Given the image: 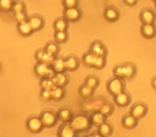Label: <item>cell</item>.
<instances>
[{
    "mask_svg": "<svg viewBox=\"0 0 156 137\" xmlns=\"http://www.w3.org/2000/svg\"><path fill=\"white\" fill-rule=\"evenodd\" d=\"M69 124L76 133L86 132L91 126L90 118L88 116L83 115V114H80V115H77L75 117H73L71 119V121L69 122Z\"/></svg>",
    "mask_w": 156,
    "mask_h": 137,
    "instance_id": "6da1fadb",
    "label": "cell"
},
{
    "mask_svg": "<svg viewBox=\"0 0 156 137\" xmlns=\"http://www.w3.org/2000/svg\"><path fill=\"white\" fill-rule=\"evenodd\" d=\"M34 73L41 78H43V77L51 78L55 75V71L50 67V65L44 62H37V64L34 65Z\"/></svg>",
    "mask_w": 156,
    "mask_h": 137,
    "instance_id": "7a4b0ae2",
    "label": "cell"
},
{
    "mask_svg": "<svg viewBox=\"0 0 156 137\" xmlns=\"http://www.w3.org/2000/svg\"><path fill=\"white\" fill-rule=\"evenodd\" d=\"M123 89H124L123 81L118 78V77L111 78L108 81V84H107V90H108V92L111 96H115V94L120 93V92L123 91Z\"/></svg>",
    "mask_w": 156,
    "mask_h": 137,
    "instance_id": "3957f363",
    "label": "cell"
},
{
    "mask_svg": "<svg viewBox=\"0 0 156 137\" xmlns=\"http://www.w3.org/2000/svg\"><path fill=\"white\" fill-rule=\"evenodd\" d=\"M63 18L69 23H76L81 18V11L79 8H72V9L63 10Z\"/></svg>",
    "mask_w": 156,
    "mask_h": 137,
    "instance_id": "277c9868",
    "label": "cell"
},
{
    "mask_svg": "<svg viewBox=\"0 0 156 137\" xmlns=\"http://www.w3.org/2000/svg\"><path fill=\"white\" fill-rule=\"evenodd\" d=\"M40 119H41L42 123H43V126H45V128H51V126H54L57 123L58 118H57V115L55 113H52L50 110H45L41 114Z\"/></svg>",
    "mask_w": 156,
    "mask_h": 137,
    "instance_id": "5b68a950",
    "label": "cell"
},
{
    "mask_svg": "<svg viewBox=\"0 0 156 137\" xmlns=\"http://www.w3.org/2000/svg\"><path fill=\"white\" fill-rule=\"evenodd\" d=\"M43 123H42L40 117H31L27 120V128L31 133H39L43 128Z\"/></svg>",
    "mask_w": 156,
    "mask_h": 137,
    "instance_id": "8992f818",
    "label": "cell"
},
{
    "mask_svg": "<svg viewBox=\"0 0 156 137\" xmlns=\"http://www.w3.org/2000/svg\"><path fill=\"white\" fill-rule=\"evenodd\" d=\"M139 20L142 24H154L156 20V15L152 10L143 9L139 14Z\"/></svg>",
    "mask_w": 156,
    "mask_h": 137,
    "instance_id": "52a82bcc",
    "label": "cell"
},
{
    "mask_svg": "<svg viewBox=\"0 0 156 137\" xmlns=\"http://www.w3.org/2000/svg\"><path fill=\"white\" fill-rule=\"evenodd\" d=\"M79 59L76 56H69L64 59V67L65 71H69V72H74L79 67Z\"/></svg>",
    "mask_w": 156,
    "mask_h": 137,
    "instance_id": "ba28073f",
    "label": "cell"
},
{
    "mask_svg": "<svg viewBox=\"0 0 156 137\" xmlns=\"http://www.w3.org/2000/svg\"><path fill=\"white\" fill-rule=\"evenodd\" d=\"M140 32L145 39H153L156 35V27L154 26V24H142Z\"/></svg>",
    "mask_w": 156,
    "mask_h": 137,
    "instance_id": "9c48e42d",
    "label": "cell"
},
{
    "mask_svg": "<svg viewBox=\"0 0 156 137\" xmlns=\"http://www.w3.org/2000/svg\"><path fill=\"white\" fill-rule=\"evenodd\" d=\"M90 52H93L96 56L101 57H106L107 56V49L102 42L100 41H94L93 43L90 45Z\"/></svg>",
    "mask_w": 156,
    "mask_h": 137,
    "instance_id": "30bf717a",
    "label": "cell"
},
{
    "mask_svg": "<svg viewBox=\"0 0 156 137\" xmlns=\"http://www.w3.org/2000/svg\"><path fill=\"white\" fill-rule=\"evenodd\" d=\"M147 111V107L145 106L144 104H142V103H139V104H136L132 107V109H130V115L134 116L136 119L139 120L142 117H144Z\"/></svg>",
    "mask_w": 156,
    "mask_h": 137,
    "instance_id": "8fae6325",
    "label": "cell"
},
{
    "mask_svg": "<svg viewBox=\"0 0 156 137\" xmlns=\"http://www.w3.org/2000/svg\"><path fill=\"white\" fill-rule=\"evenodd\" d=\"M104 18L109 23H115L120 18V13L115 8L108 7L104 11Z\"/></svg>",
    "mask_w": 156,
    "mask_h": 137,
    "instance_id": "7c38bea8",
    "label": "cell"
},
{
    "mask_svg": "<svg viewBox=\"0 0 156 137\" xmlns=\"http://www.w3.org/2000/svg\"><path fill=\"white\" fill-rule=\"evenodd\" d=\"M57 118L63 123H69L71 119L73 118V111L67 107H62L57 113Z\"/></svg>",
    "mask_w": 156,
    "mask_h": 137,
    "instance_id": "4fadbf2b",
    "label": "cell"
},
{
    "mask_svg": "<svg viewBox=\"0 0 156 137\" xmlns=\"http://www.w3.org/2000/svg\"><path fill=\"white\" fill-rule=\"evenodd\" d=\"M122 65H123V79H130L136 75L137 69L134 63L126 62Z\"/></svg>",
    "mask_w": 156,
    "mask_h": 137,
    "instance_id": "5bb4252c",
    "label": "cell"
},
{
    "mask_svg": "<svg viewBox=\"0 0 156 137\" xmlns=\"http://www.w3.org/2000/svg\"><path fill=\"white\" fill-rule=\"evenodd\" d=\"M113 98H115V103L120 107L127 106V105L129 104V102H130L129 96H128V94L126 93V92H124V91H122V92H120V93L113 96Z\"/></svg>",
    "mask_w": 156,
    "mask_h": 137,
    "instance_id": "9a60e30c",
    "label": "cell"
},
{
    "mask_svg": "<svg viewBox=\"0 0 156 137\" xmlns=\"http://www.w3.org/2000/svg\"><path fill=\"white\" fill-rule=\"evenodd\" d=\"M58 137H77V133L71 128L69 124H63L58 131Z\"/></svg>",
    "mask_w": 156,
    "mask_h": 137,
    "instance_id": "2e32d148",
    "label": "cell"
},
{
    "mask_svg": "<svg viewBox=\"0 0 156 137\" xmlns=\"http://www.w3.org/2000/svg\"><path fill=\"white\" fill-rule=\"evenodd\" d=\"M28 22H29V24H30V26L33 31H39L44 27L43 17H41V16H39V15L31 16V17L28 20Z\"/></svg>",
    "mask_w": 156,
    "mask_h": 137,
    "instance_id": "e0dca14e",
    "label": "cell"
},
{
    "mask_svg": "<svg viewBox=\"0 0 156 137\" xmlns=\"http://www.w3.org/2000/svg\"><path fill=\"white\" fill-rule=\"evenodd\" d=\"M51 79H52V81H54L55 86H58V87L64 88L65 86L67 85V83H69V78H67V76L64 74V72L55 73V75L51 77Z\"/></svg>",
    "mask_w": 156,
    "mask_h": 137,
    "instance_id": "ac0fdd59",
    "label": "cell"
},
{
    "mask_svg": "<svg viewBox=\"0 0 156 137\" xmlns=\"http://www.w3.org/2000/svg\"><path fill=\"white\" fill-rule=\"evenodd\" d=\"M17 30H18V32H20V34L24 35V37H28V35H30L31 33L33 32L32 28H31L28 20L17 24Z\"/></svg>",
    "mask_w": 156,
    "mask_h": 137,
    "instance_id": "d6986e66",
    "label": "cell"
},
{
    "mask_svg": "<svg viewBox=\"0 0 156 137\" xmlns=\"http://www.w3.org/2000/svg\"><path fill=\"white\" fill-rule=\"evenodd\" d=\"M137 123H138V119H136V118L134 117V116H132L129 114V115H126L123 117V119H122V124H123V126L125 128H134L137 126Z\"/></svg>",
    "mask_w": 156,
    "mask_h": 137,
    "instance_id": "ffe728a7",
    "label": "cell"
},
{
    "mask_svg": "<svg viewBox=\"0 0 156 137\" xmlns=\"http://www.w3.org/2000/svg\"><path fill=\"white\" fill-rule=\"evenodd\" d=\"M64 96H65V91L63 87H58V86H56L54 89L50 90V100L60 101L64 98Z\"/></svg>",
    "mask_w": 156,
    "mask_h": 137,
    "instance_id": "44dd1931",
    "label": "cell"
},
{
    "mask_svg": "<svg viewBox=\"0 0 156 137\" xmlns=\"http://www.w3.org/2000/svg\"><path fill=\"white\" fill-rule=\"evenodd\" d=\"M105 119H106V117L98 110L92 114V116L90 117V122H91V124H93V125H95L98 128V126H100L101 124H103L106 121Z\"/></svg>",
    "mask_w": 156,
    "mask_h": 137,
    "instance_id": "7402d4cb",
    "label": "cell"
},
{
    "mask_svg": "<svg viewBox=\"0 0 156 137\" xmlns=\"http://www.w3.org/2000/svg\"><path fill=\"white\" fill-rule=\"evenodd\" d=\"M50 67L55 71V73H62L65 71L64 67V59L61 58H55L54 61L50 64Z\"/></svg>",
    "mask_w": 156,
    "mask_h": 137,
    "instance_id": "603a6c76",
    "label": "cell"
},
{
    "mask_svg": "<svg viewBox=\"0 0 156 137\" xmlns=\"http://www.w3.org/2000/svg\"><path fill=\"white\" fill-rule=\"evenodd\" d=\"M98 133L102 137H109L111 134H112V126L105 121L103 124H101L100 126H98Z\"/></svg>",
    "mask_w": 156,
    "mask_h": 137,
    "instance_id": "cb8c5ba5",
    "label": "cell"
},
{
    "mask_svg": "<svg viewBox=\"0 0 156 137\" xmlns=\"http://www.w3.org/2000/svg\"><path fill=\"white\" fill-rule=\"evenodd\" d=\"M69 28V22L64 18H57L54 22L55 31H66Z\"/></svg>",
    "mask_w": 156,
    "mask_h": 137,
    "instance_id": "d4e9b609",
    "label": "cell"
},
{
    "mask_svg": "<svg viewBox=\"0 0 156 137\" xmlns=\"http://www.w3.org/2000/svg\"><path fill=\"white\" fill-rule=\"evenodd\" d=\"M96 55H94L93 52H86L85 55L83 56V62L86 67H93L94 63H95V60H96Z\"/></svg>",
    "mask_w": 156,
    "mask_h": 137,
    "instance_id": "484cf974",
    "label": "cell"
},
{
    "mask_svg": "<svg viewBox=\"0 0 156 137\" xmlns=\"http://www.w3.org/2000/svg\"><path fill=\"white\" fill-rule=\"evenodd\" d=\"M44 50H45L47 54L51 55V56H56L59 52V45L58 43H55V42H49L45 45L44 47Z\"/></svg>",
    "mask_w": 156,
    "mask_h": 137,
    "instance_id": "4316f807",
    "label": "cell"
},
{
    "mask_svg": "<svg viewBox=\"0 0 156 137\" xmlns=\"http://www.w3.org/2000/svg\"><path fill=\"white\" fill-rule=\"evenodd\" d=\"M55 42L58 44L65 43L69 39V34H67L66 31H55Z\"/></svg>",
    "mask_w": 156,
    "mask_h": 137,
    "instance_id": "83f0119b",
    "label": "cell"
},
{
    "mask_svg": "<svg viewBox=\"0 0 156 137\" xmlns=\"http://www.w3.org/2000/svg\"><path fill=\"white\" fill-rule=\"evenodd\" d=\"M85 85H87L88 87H90L91 89H96L100 85V79L98 78L94 75H91V76H88L85 81Z\"/></svg>",
    "mask_w": 156,
    "mask_h": 137,
    "instance_id": "f1b7e54d",
    "label": "cell"
},
{
    "mask_svg": "<svg viewBox=\"0 0 156 137\" xmlns=\"http://www.w3.org/2000/svg\"><path fill=\"white\" fill-rule=\"evenodd\" d=\"M40 85H41L42 89H44V90H51L56 87L54 81H52V79L48 78V77H43V78H41Z\"/></svg>",
    "mask_w": 156,
    "mask_h": 137,
    "instance_id": "f546056e",
    "label": "cell"
},
{
    "mask_svg": "<svg viewBox=\"0 0 156 137\" xmlns=\"http://www.w3.org/2000/svg\"><path fill=\"white\" fill-rule=\"evenodd\" d=\"M15 0H0V10L3 12L12 11Z\"/></svg>",
    "mask_w": 156,
    "mask_h": 137,
    "instance_id": "4dcf8cb0",
    "label": "cell"
},
{
    "mask_svg": "<svg viewBox=\"0 0 156 137\" xmlns=\"http://www.w3.org/2000/svg\"><path fill=\"white\" fill-rule=\"evenodd\" d=\"M93 89H91L90 87H88L87 85H83L80 88H79V90H78V92H79V94H80L83 98H91L92 96H93Z\"/></svg>",
    "mask_w": 156,
    "mask_h": 137,
    "instance_id": "1f68e13d",
    "label": "cell"
},
{
    "mask_svg": "<svg viewBox=\"0 0 156 137\" xmlns=\"http://www.w3.org/2000/svg\"><path fill=\"white\" fill-rule=\"evenodd\" d=\"M12 11H13L14 14L24 12V11H26V5H25V3L23 2V1H20V0H16V1H14Z\"/></svg>",
    "mask_w": 156,
    "mask_h": 137,
    "instance_id": "d6a6232c",
    "label": "cell"
},
{
    "mask_svg": "<svg viewBox=\"0 0 156 137\" xmlns=\"http://www.w3.org/2000/svg\"><path fill=\"white\" fill-rule=\"evenodd\" d=\"M100 111L105 116V117H108L111 114L113 113V107L110 103H105V104L102 105V107L100 108Z\"/></svg>",
    "mask_w": 156,
    "mask_h": 137,
    "instance_id": "836d02e7",
    "label": "cell"
},
{
    "mask_svg": "<svg viewBox=\"0 0 156 137\" xmlns=\"http://www.w3.org/2000/svg\"><path fill=\"white\" fill-rule=\"evenodd\" d=\"M79 5V0H62V5L64 9L77 8Z\"/></svg>",
    "mask_w": 156,
    "mask_h": 137,
    "instance_id": "e575fe53",
    "label": "cell"
},
{
    "mask_svg": "<svg viewBox=\"0 0 156 137\" xmlns=\"http://www.w3.org/2000/svg\"><path fill=\"white\" fill-rule=\"evenodd\" d=\"M105 64H106V57L98 56L96 57V60H95V63H94L93 67L94 69H98V70H102L103 67H105Z\"/></svg>",
    "mask_w": 156,
    "mask_h": 137,
    "instance_id": "d590c367",
    "label": "cell"
},
{
    "mask_svg": "<svg viewBox=\"0 0 156 137\" xmlns=\"http://www.w3.org/2000/svg\"><path fill=\"white\" fill-rule=\"evenodd\" d=\"M113 75L115 77H118L120 79H123V65L122 64H119L117 67H113Z\"/></svg>",
    "mask_w": 156,
    "mask_h": 137,
    "instance_id": "8d00e7d4",
    "label": "cell"
},
{
    "mask_svg": "<svg viewBox=\"0 0 156 137\" xmlns=\"http://www.w3.org/2000/svg\"><path fill=\"white\" fill-rule=\"evenodd\" d=\"M14 17H15V20L17 22V24H20V23H23V22H26V20H28V18H27L26 11L20 12V13H17V14H14Z\"/></svg>",
    "mask_w": 156,
    "mask_h": 137,
    "instance_id": "74e56055",
    "label": "cell"
},
{
    "mask_svg": "<svg viewBox=\"0 0 156 137\" xmlns=\"http://www.w3.org/2000/svg\"><path fill=\"white\" fill-rule=\"evenodd\" d=\"M54 59H55V56H51V55L47 54V52H45L43 55V58H42L41 62H44V63H46V64L50 65L52 61H54Z\"/></svg>",
    "mask_w": 156,
    "mask_h": 137,
    "instance_id": "f35d334b",
    "label": "cell"
},
{
    "mask_svg": "<svg viewBox=\"0 0 156 137\" xmlns=\"http://www.w3.org/2000/svg\"><path fill=\"white\" fill-rule=\"evenodd\" d=\"M41 98H42V100H44V101H49L50 100V90L42 89Z\"/></svg>",
    "mask_w": 156,
    "mask_h": 137,
    "instance_id": "ab89813d",
    "label": "cell"
},
{
    "mask_svg": "<svg viewBox=\"0 0 156 137\" xmlns=\"http://www.w3.org/2000/svg\"><path fill=\"white\" fill-rule=\"evenodd\" d=\"M44 52H45V50H44V49H39L37 52H35L34 57H35V60H37V62H41L42 58H43V55H44Z\"/></svg>",
    "mask_w": 156,
    "mask_h": 137,
    "instance_id": "60d3db41",
    "label": "cell"
},
{
    "mask_svg": "<svg viewBox=\"0 0 156 137\" xmlns=\"http://www.w3.org/2000/svg\"><path fill=\"white\" fill-rule=\"evenodd\" d=\"M123 2L127 7H135L137 5V2H138V0H123Z\"/></svg>",
    "mask_w": 156,
    "mask_h": 137,
    "instance_id": "b9f144b4",
    "label": "cell"
},
{
    "mask_svg": "<svg viewBox=\"0 0 156 137\" xmlns=\"http://www.w3.org/2000/svg\"><path fill=\"white\" fill-rule=\"evenodd\" d=\"M152 87L156 90V77H154V78L152 79Z\"/></svg>",
    "mask_w": 156,
    "mask_h": 137,
    "instance_id": "7bdbcfd3",
    "label": "cell"
},
{
    "mask_svg": "<svg viewBox=\"0 0 156 137\" xmlns=\"http://www.w3.org/2000/svg\"><path fill=\"white\" fill-rule=\"evenodd\" d=\"M88 137H102V136H101L98 133H96V134H92V135H90V136H88Z\"/></svg>",
    "mask_w": 156,
    "mask_h": 137,
    "instance_id": "ee69618b",
    "label": "cell"
},
{
    "mask_svg": "<svg viewBox=\"0 0 156 137\" xmlns=\"http://www.w3.org/2000/svg\"><path fill=\"white\" fill-rule=\"evenodd\" d=\"M0 70H1V64H0Z\"/></svg>",
    "mask_w": 156,
    "mask_h": 137,
    "instance_id": "f6af8a7d",
    "label": "cell"
},
{
    "mask_svg": "<svg viewBox=\"0 0 156 137\" xmlns=\"http://www.w3.org/2000/svg\"><path fill=\"white\" fill-rule=\"evenodd\" d=\"M153 1H154V2H156V0H153Z\"/></svg>",
    "mask_w": 156,
    "mask_h": 137,
    "instance_id": "bcb514c9",
    "label": "cell"
},
{
    "mask_svg": "<svg viewBox=\"0 0 156 137\" xmlns=\"http://www.w3.org/2000/svg\"><path fill=\"white\" fill-rule=\"evenodd\" d=\"M155 9H156V2H155Z\"/></svg>",
    "mask_w": 156,
    "mask_h": 137,
    "instance_id": "7dc6e473",
    "label": "cell"
}]
</instances>
